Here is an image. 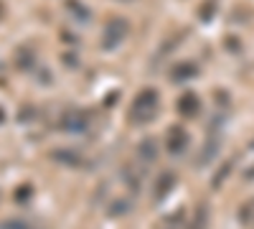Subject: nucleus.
<instances>
[{
    "label": "nucleus",
    "mask_w": 254,
    "mask_h": 229,
    "mask_svg": "<svg viewBox=\"0 0 254 229\" xmlns=\"http://www.w3.org/2000/svg\"><path fill=\"white\" fill-rule=\"evenodd\" d=\"M158 107H160V94L158 89L147 87V89H140L137 97L132 99L130 105V122L135 125H147L158 117Z\"/></svg>",
    "instance_id": "f257e3e1"
},
{
    "label": "nucleus",
    "mask_w": 254,
    "mask_h": 229,
    "mask_svg": "<svg viewBox=\"0 0 254 229\" xmlns=\"http://www.w3.org/2000/svg\"><path fill=\"white\" fill-rule=\"evenodd\" d=\"M127 20H122V18H110L107 20V26H104V33H102V49L104 51H115L122 41H125V36H127Z\"/></svg>",
    "instance_id": "f03ea898"
},
{
    "label": "nucleus",
    "mask_w": 254,
    "mask_h": 229,
    "mask_svg": "<svg viewBox=\"0 0 254 229\" xmlns=\"http://www.w3.org/2000/svg\"><path fill=\"white\" fill-rule=\"evenodd\" d=\"M89 112H84V110H69V112H64L61 120H59V128L64 133H87L89 130Z\"/></svg>",
    "instance_id": "7ed1b4c3"
},
{
    "label": "nucleus",
    "mask_w": 254,
    "mask_h": 229,
    "mask_svg": "<svg viewBox=\"0 0 254 229\" xmlns=\"http://www.w3.org/2000/svg\"><path fill=\"white\" fill-rule=\"evenodd\" d=\"M165 151L171 155H183L188 151V133L181 128V125H173L168 128V135H165Z\"/></svg>",
    "instance_id": "20e7f679"
},
{
    "label": "nucleus",
    "mask_w": 254,
    "mask_h": 229,
    "mask_svg": "<svg viewBox=\"0 0 254 229\" xmlns=\"http://www.w3.org/2000/svg\"><path fill=\"white\" fill-rule=\"evenodd\" d=\"M219 148H221V135L216 133V128L208 133V140H206V145L201 148V155H198V160H196V165H208L211 160H214L216 155H219Z\"/></svg>",
    "instance_id": "39448f33"
},
{
    "label": "nucleus",
    "mask_w": 254,
    "mask_h": 229,
    "mask_svg": "<svg viewBox=\"0 0 254 229\" xmlns=\"http://www.w3.org/2000/svg\"><path fill=\"white\" fill-rule=\"evenodd\" d=\"M201 110V99L196 97V92H183L178 99V112L186 117H196Z\"/></svg>",
    "instance_id": "423d86ee"
},
{
    "label": "nucleus",
    "mask_w": 254,
    "mask_h": 229,
    "mask_svg": "<svg viewBox=\"0 0 254 229\" xmlns=\"http://www.w3.org/2000/svg\"><path fill=\"white\" fill-rule=\"evenodd\" d=\"M176 189V176L171 173V171H165V173H160V178L155 181V189H153V196H155V201H163L168 194H171Z\"/></svg>",
    "instance_id": "0eeeda50"
},
{
    "label": "nucleus",
    "mask_w": 254,
    "mask_h": 229,
    "mask_svg": "<svg viewBox=\"0 0 254 229\" xmlns=\"http://www.w3.org/2000/svg\"><path fill=\"white\" fill-rule=\"evenodd\" d=\"M198 74V67L193 64V61H181V64H176L171 69V79L173 81H188V79H193Z\"/></svg>",
    "instance_id": "6e6552de"
},
{
    "label": "nucleus",
    "mask_w": 254,
    "mask_h": 229,
    "mask_svg": "<svg viewBox=\"0 0 254 229\" xmlns=\"http://www.w3.org/2000/svg\"><path fill=\"white\" fill-rule=\"evenodd\" d=\"M137 158H140L142 163H155V158H158V143H155L153 138H145V140L137 145Z\"/></svg>",
    "instance_id": "1a4fd4ad"
},
{
    "label": "nucleus",
    "mask_w": 254,
    "mask_h": 229,
    "mask_svg": "<svg viewBox=\"0 0 254 229\" xmlns=\"http://www.w3.org/2000/svg\"><path fill=\"white\" fill-rule=\"evenodd\" d=\"M51 158L56 160V163H64V165H71V168H79V165L84 163V158L76 153V151H51Z\"/></svg>",
    "instance_id": "9d476101"
},
{
    "label": "nucleus",
    "mask_w": 254,
    "mask_h": 229,
    "mask_svg": "<svg viewBox=\"0 0 254 229\" xmlns=\"http://www.w3.org/2000/svg\"><path fill=\"white\" fill-rule=\"evenodd\" d=\"M122 181L130 186V191H132V194H137V191H140V186H142V173L135 168V165H127V168L122 171Z\"/></svg>",
    "instance_id": "9b49d317"
},
{
    "label": "nucleus",
    "mask_w": 254,
    "mask_h": 229,
    "mask_svg": "<svg viewBox=\"0 0 254 229\" xmlns=\"http://www.w3.org/2000/svg\"><path fill=\"white\" fill-rule=\"evenodd\" d=\"M33 64H36V54H33L31 49H18V51H15V67H18V69L28 72Z\"/></svg>",
    "instance_id": "f8f14e48"
},
{
    "label": "nucleus",
    "mask_w": 254,
    "mask_h": 229,
    "mask_svg": "<svg viewBox=\"0 0 254 229\" xmlns=\"http://www.w3.org/2000/svg\"><path fill=\"white\" fill-rule=\"evenodd\" d=\"M206 224H208V206H206V204H198L188 229H206Z\"/></svg>",
    "instance_id": "ddd939ff"
},
{
    "label": "nucleus",
    "mask_w": 254,
    "mask_h": 229,
    "mask_svg": "<svg viewBox=\"0 0 254 229\" xmlns=\"http://www.w3.org/2000/svg\"><path fill=\"white\" fill-rule=\"evenodd\" d=\"M132 209V199L125 196V199H115L112 206H110V217H125L127 212Z\"/></svg>",
    "instance_id": "4468645a"
},
{
    "label": "nucleus",
    "mask_w": 254,
    "mask_h": 229,
    "mask_svg": "<svg viewBox=\"0 0 254 229\" xmlns=\"http://www.w3.org/2000/svg\"><path fill=\"white\" fill-rule=\"evenodd\" d=\"M183 217H186L183 209H178V212H173V214H168L165 222H163V229H183Z\"/></svg>",
    "instance_id": "2eb2a0df"
},
{
    "label": "nucleus",
    "mask_w": 254,
    "mask_h": 229,
    "mask_svg": "<svg viewBox=\"0 0 254 229\" xmlns=\"http://www.w3.org/2000/svg\"><path fill=\"white\" fill-rule=\"evenodd\" d=\"M66 8H69V10H74L71 15H74L76 20H89V10L84 8V5H79L76 0H69V3H66Z\"/></svg>",
    "instance_id": "dca6fc26"
},
{
    "label": "nucleus",
    "mask_w": 254,
    "mask_h": 229,
    "mask_svg": "<svg viewBox=\"0 0 254 229\" xmlns=\"http://www.w3.org/2000/svg\"><path fill=\"white\" fill-rule=\"evenodd\" d=\"M0 229H33V227L26 219H8V222L0 224Z\"/></svg>",
    "instance_id": "f3484780"
},
{
    "label": "nucleus",
    "mask_w": 254,
    "mask_h": 229,
    "mask_svg": "<svg viewBox=\"0 0 254 229\" xmlns=\"http://www.w3.org/2000/svg\"><path fill=\"white\" fill-rule=\"evenodd\" d=\"M229 171H231V163H226V165H221V168H219V173L214 176V181H211V183H214V189H219V186H221V181L229 176Z\"/></svg>",
    "instance_id": "a211bd4d"
},
{
    "label": "nucleus",
    "mask_w": 254,
    "mask_h": 229,
    "mask_svg": "<svg viewBox=\"0 0 254 229\" xmlns=\"http://www.w3.org/2000/svg\"><path fill=\"white\" fill-rule=\"evenodd\" d=\"M28 194H31V186H23V189H18V191H15V199H18V201H26Z\"/></svg>",
    "instance_id": "6ab92c4d"
},
{
    "label": "nucleus",
    "mask_w": 254,
    "mask_h": 229,
    "mask_svg": "<svg viewBox=\"0 0 254 229\" xmlns=\"http://www.w3.org/2000/svg\"><path fill=\"white\" fill-rule=\"evenodd\" d=\"M0 122H3V110H0Z\"/></svg>",
    "instance_id": "aec40b11"
}]
</instances>
